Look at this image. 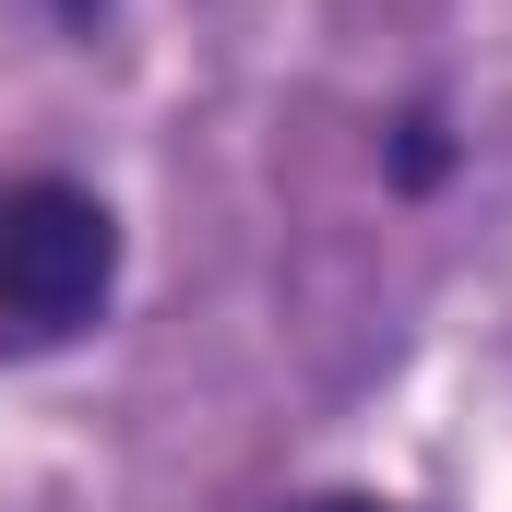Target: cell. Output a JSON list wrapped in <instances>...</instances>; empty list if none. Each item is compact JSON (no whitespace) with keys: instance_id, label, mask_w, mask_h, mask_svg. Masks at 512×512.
Returning <instances> with one entry per match:
<instances>
[{"instance_id":"cell-1","label":"cell","mask_w":512,"mask_h":512,"mask_svg":"<svg viewBox=\"0 0 512 512\" xmlns=\"http://www.w3.org/2000/svg\"><path fill=\"white\" fill-rule=\"evenodd\" d=\"M108 274H120V227H108L96 191H72V179L0 191V322L72 334V322L108 298Z\"/></svg>"},{"instance_id":"cell-2","label":"cell","mask_w":512,"mask_h":512,"mask_svg":"<svg viewBox=\"0 0 512 512\" xmlns=\"http://www.w3.org/2000/svg\"><path fill=\"white\" fill-rule=\"evenodd\" d=\"M286 512H405V501H370V489H322V501H286Z\"/></svg>"}]
</instances>
